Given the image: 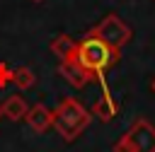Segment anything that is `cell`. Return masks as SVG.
Masks as SVG:
<instances>
[{"mask_svg": "<svg viewBox=\"0 0 155 152\" xmlns=\"http://www.w3.org/2000/svg\"><path fill=\"white\" fill-rule=\"evenodd\" d=\"M80 60L85 65H90V68H104L111 60V53L99 39H87L80 46Z\"/></svg>", "mask_w": 155, "mask_h": 152, "instance_id": "6da1fadb", "label": "cell"}]
</instances>
